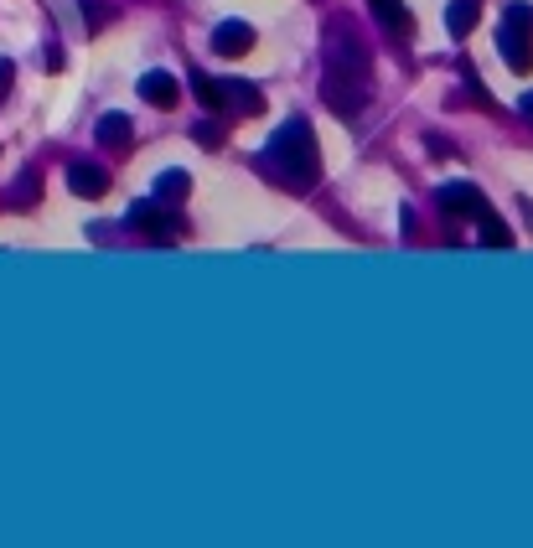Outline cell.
Masks as SVG:
<instances>
[{"instance_id": "1", "label": "cell", "mask_w": 533, "mask_h": 548, "mask_svg": "<svg viewBox=\"0 0 533 548\" xmlns=\"http://www.w3.org/2000/svg\"><path fill=\"white\" fill-rule=\"evenodd\" d=\"M259 166L270 171L280 187L311 192L321 181V150H316V135H311L306 119H285V125L270 135V145L259 150Z\"/></svg>"}, {"instance_id": "2", "label": "cell", "mask_w": 533, "mask_h": 548, "mask_svg": "<svg viewBox=\"0 0 533 548\" xmlns=\"http://www.w3.org/2000/svg\"><path fill=\"white\" fill-rule=\"evenodd\" d=\"M125 228L145 233V238H176L182 233V218H176V207H161V202H135L125 212Z\"/></svg>"}, {"instance_id": "3", "label": "cell", "mask_w": 533, "mask_h": 548, "mask_svg": "<svg viewBox=\"0 0 533 548\" xmlns=\"http://www.w3.org/2000/svg\"><path fill=\"white\" fill-rule=\"evenodd\" d=\"M435 202L451 212V218H482L487 212V197L471 187V181H446V187L435 192Z\"/></svg>"}, {"instance_id": "4", "label": "cell", "mask_w": 533, "mask_h": 548, "mask_svg": "<svg viewBox=\"0 0 533 548\" xmlns=\"http://www.w3.org/2000/svg\"><path fill=\"white\" fill-rule=\"evenodd\" d=\"M218 88H223V114H244V119L264 114V94H259L254 83H244V78H218Z\"/></svg>"}, {"instance_id": "5", "label": "cell", "mask_w": 533, "mask_h": 548, "mask_svg": "<svg viewBox=\"0 0 533 548\" xmlns=\"http://www.w3.org/2000/svg\"><path fill=\"white\" fill-rule=\"evenodd\" d=\"M497 52H502V63H508L518 78L533 73V37L513 32V26H497Z\"/></svg>"}, {"instance_id": "6", "label": "cell", "mask_w": 533, "mask_h": 548, "mask_svg": "<svg viewBox=\"0 0 533 548\" xmlns=\"http://www.w3.org/2000/svg\"><path fill=\"white\" fill-rule=\"evenodd\" d=\"M213 52H218V57H244V52H254V26H249V21H218V26H213Z\"/></svg>"}, {"instance_id": "7", "label": "cell", "mask_w": 533, "mask_h": 548, "mask_svg": "<svg viewBox=\"0 0 533 548\" xmlns=\"http://www.w3.org/2000/svg\"><path fill=\"white\" fill-rule=\"evenodd\" d=\"M68 187H73V197L99 202V197L109 192V171L94 166V161H73V166H68Z\"/></svg>"}, {"instance_id": "8", "label": "cell", "mask_w": 533, "mask_h": 548, "mask_svg": "<svg viewBox=\"0 0 533 548\" xmlns=\"http://www.w3.org/2000/svg\"><path fill=\"white\" fill-rule=\"evenodd\" d=\"M140 99L151 104V109H176L182 88H176V78H171L166 68H156V73H145V78H140Z\"/></svg>"}, {"instance_id": "9", "label": "cell", "mask_w": 533, "mask_h": 548, "mask_svg": "<svg viewBox=\"0 0 533 548\" xmlns=\"http://www.w3.org/2000/svg\"><path fill=\"white\" fill-rule=\"evenodd\" d=\"M187 192H192V176H187V171H161V176H156L151 202H161V207H182Z\"/></svg>"}, {"instance_id": "10", "label": "cell", "mask_w": 533, "mask_h": 548, "mask_svg": "<svg viewBox=\"0 0 533 548\" xmlns=\"http://www.w3.org/2000/svg\"><path fill=\"white\" fill-rule=\"evenodd\" d=\"M477 21H482V0H451V6H446V26H451L456 42L477 32Z\"/></svg>"}, {"instance_id": "11", "label": "cell", "mask_w": 533, "mask_h": 548, "mask_svg": "<svg viewBox=\"0 0 533 548\" xmlns=\"http://www.w3.org/2000/svg\"><path fill=\"white\" fill-rule=\"evenodd\" d=\"M130 140H135L130 114H104V119H99V145H104V150H125Z\"/></svg>"}, {"instance_id": "12", "label": "cell", "mask_w": 533, "mask_h": 548, "mask_svg": "<svg viewBox=\"0 0 533 548\" xmlns=\"http://www.w3.org/2000/svg\"><path fill=\"white\" fill-rule=\"evenodd\" d=\"M477 223H482V249H513V228H508V223H502V218H497V212H492V207L482 212V218H477Z\"/></svg>"}, {"instance_id": "13", "label": "cell", "mask_w": 533, "mask_h": 548, "mask_svg": "<svg viewBox=\"0 0 533 548\" xmlns=\"http://www.w3.org/2000/svg\"><path fill=\"white\" fill-rule=\"evenodd\" d=\"M373 16L383 21V32H409V11H404V0H368Z\"/></svg>"}, {"instance_id": "14", "label": "cell", "mask_w": 533, "mask_h": 548, "mask_svg": "<svg viewBox=\"0 0 533 548\" xmlns=\"http://www.w3.org/2000/svg\"><path fill=\"white\" fill-rule=\"evenodd\" d=\"M187 83H192V94H197V104H202V109L223 114V88H218V78H207V73H192Z\"/></svg>"}, {"instance_id": "15", "label": "cell", "mask_w": 533, "mask_h": 548, "mask_svg": "<svg viewBox=\"0 0 533 548\" xmlns=\"http://www.w3.org/2000/svg\"><path fill=\"white\" fill-rule=\"evenodd\" d=\"M37 197H42V176H37V171H21V176H16V187H11V207L26 212Z\"/></svg>"}, {"instance_id": "16", "label": "cell", "mask_w": 533, "mask_h": 548, "mask_svg": "<svg viewBox=\"0 0 533 548\" xmlns=\"http://www.w3.org/2000/svg\"><path fill=\"white\" fill-rule=\"evenodd\" d=\"M502 26H513V32L533 37V6H523V0H513V6L502 11Z\"/></svg>"}, {"instance_id": "17", "label": "cell", "mask_w": 533, "mask_h": 548, "mask_svg": "<svg viewBox=\"0 0 533 548\" xmlns=\"http://www.w3.org/2000/svg\"><path fill=\"white\" fill-rule=\"evenodd\" d=\"M192 140H197L202 150H218V145H223V125H218V114H213V119H202V125H192Z\"/></svg>"}, {"instance_id": "18", "label": "cell", "mask_w": 533, "mask_h": 548, "mask_svg": "<svg viewBox=\"0 0 533 548\" xmlns=\"http://www.w3.org/2000/svg\"><path fill=\"white\" fill-rule=\"evenodd\" d=\"M78 6H83L88 32H104V21H109V6H104V0H78Z\"/></svg>"}, {"instance_id": "19", "label": "cell", "mask_w": 533, "mask_h": 548, "mask_svg": "<svg viewBox=\"0 0 533 548\" xmlns=\"http://www.w3.org/2000/svg\"><path fill=\"white\" fill-rule=\"evenodd\" d=\"M523 114H528V119H533V94H523Z\"/></svg>"}]
</instances>
